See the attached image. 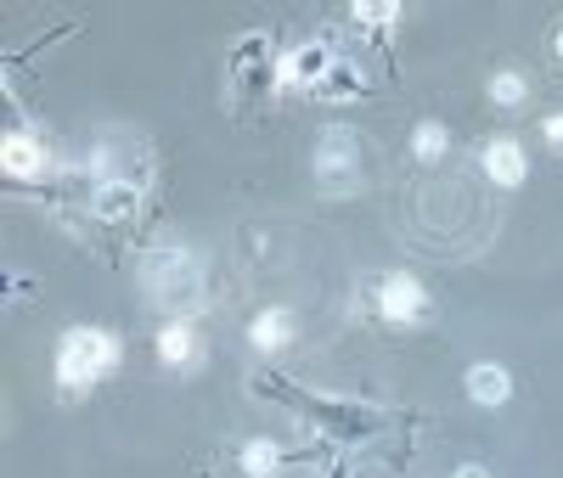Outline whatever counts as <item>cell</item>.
Wrapping results in <instances>:
<instances>
[{"label": "cell", "instance_id": "obj_1", "mask_svg": "<svg viewBox=\"0 0 563 478\" xmlns=\"http://www.w3.org/2000/svg\"><path fill=\"white\" fill-rule=\"evenodd\" d=\"M141 299L169 321H192L203 310V259L180 243H158L141 254Z\"/></svg>", "mask_w": 563, "mask_h": 478}, {"label": "cell", "instance_id": "obj_2", "mask_svg": "<svg viewBox=\"0 0 563 478\" xmlns=\"http://www.w3.org/2000/svg\"><path fill=\"white\" fill-rule=\"evenodd\" d=\"M119 366V332L108 326H68L57 338V382L68 394H85Z\"/></svg>", "mask_w": 563, "mask_h": 478}, {"label": "cell", "instance_id": "obj_3", "mask_svg": "<svg viewBox=\"0 0 563 478\" xmlns=\"http://www.w3.org/2000/svg\"><path fill=\"white\" fill-rule=\"evenodd\" d=\"M310 169H316V180L327 191H355V180H361V141H355V130H344V124L321 130L316 153H310Z\"/></svg>", "mask_w": 563, "mask_h": 478}, {"label": "cell", "instance_id": "obj_4", "mask_svg": "<svg viewBox=\"0 0 563 478\" xmlns=\"http://www.w3.org/2000/svg\"><path fill=\"white\" fill-rule=\"evenodd\" d=\"M372 299H378V315L389 326H417L422 315H429V293H422V281L411 270H384Z\"/></svg>", "mask_w": 563, "mask_h": 478}, {"label": "cell", "instance_id": "obj_5", "mask_svg": "<svg viewBox=\"0 0 563 478\" xmlns=\"http://www.w3.org/2000/svg\"><path fill=\"white\" fill-rule=\"evenodd\" d=\"M479 169H485L501 191L525 186V175H530V153H525V141H519V135H490L485 147H479Z\"/></svg>", "mask_w": 563, "mask_h": 478}, {"label": "cell", "instance_id": "obj_6", "mask_svg": "<svg viewBox=\"0 0 563 478\" xmlns=\"http://www.w3.org/2000/svg\"><path fill=\"white\" fill-rule=\"evenodd\" d=\"M45 164H52V153H45V141L34 130H12L0 135V169H7L12 180H40Z\"/></svg>", "mask_w": 563, "mask_h": 478}, {"label": "cell", "instance_id": "obj_7", "mask_svg": "<svg viewBox=\"0 0 563 478\" xmlns=\"http://www.w3.org/2000/svg\"><path fill=\"white\" fill-rule=\"evenodd\" d=\"M153 344H158V360H164L169 371H192V366L203 360V338H198V321H164Z\"/></svg>", "mask_w": 563, "mask_h": 478}, {"label": "cell", "instance_id": "obj_8", "mask_svg": "<svg viewBox=\"0 0 563 478\" xmlns=\"http://www.w3.org/2000/svg\"><path fill=\"white\" fill-rule=\"evenodd\" d=\"M294 332H299L294 310H288V304H271V310H260V315L249 321V344H254L260 355H282V349L294 344Z\"/></svg>", "mask_w": 563, "mask_h": 478}, {"label": "cell", "instance_id": "obj_9", "mask_svg": "<svg viewBox=\"0 0 563 478\" xmlns=\"http://www.w3.org/2000/svg\"><path fill=\"white\" fill-rule=\"evenodd\" d=\"M462 389H467V400L474 405H507L512 400V371L507 366H496V360H474L467 366V377H462Z\"/></svg>", "mask_w": 563, "mask_h": 478}, {"label": "cell", "instance_id": "obj_10", "mask_svg": "<svg viewBox=\"0 0 563 478\" xmlns=\"http://www.w3.org/2000/svg\"><path fill=\"white\" fill-rule=\"evenodd\" d=\"M525 96H530V85H525V74H519V68L490 74V102H496V108H525Z\"/></svg>", "mask_w": 563, "mask_h": 478}, {"label": "cell", "instance_id": "obj_11", "mask_svg": "<svg viewBox=\"0 0 563 478\" xmlns=\"http://www.w3.org/2000/svg\"><path fill=\"white\" fill-rule=\"evenodd\" d=\"M451 147V135H445V124H434V119H422L417 130H411V153L422 158V164H434L440 153Z\"/></svg>", "mask_w": 563, "mask_h": 478}, {"label": "cell", "instance_id": "obj_12", "mask_svg": "<svg viewBox=\"0 0 563 478\" xmlns=\"http://www.w3.org/2000/svg\"><path fill=\"white\" fill-rule=\"evenodd\" d=\"M238 462H243V473H249V478H271V473L282 467V451H276L271 440H249Z\"/></svg>", "mask_w": 563, "mask_h": 478}, {"label": "cell", "instance_id": "obj_13", "mask_svg": "<svg viewBox=\"0 0 563 478\" xmlns=\"http://www.w3.org/2000/svg\"><path fill=\"white\" fill-rule=\"evenodd\" d=\"M97 209H102L108 220H119L124 209H135V186H108V191H97Z\"/></svg>", "mask_w": 563, "mask_h": 478}, {"label": "cell", "instance_id": "obj_14", "mask_svg": "<svg viewBox=\"0 0 563 478\" xmlns=\"http://www.w3.org/2000/svg\"><path fill=\"white\" fill-rule=\"evenodd\" d=\"M541 141H547L552 153H563V113H547L541 119Z\"/></svg>", "mask_w": 563, "mask_h": 478}, {"label": "cell", "instance_id": "obj_15", "mask_svg": "<svg viewBox=\"0 0 563 478\" xmlns=\"http://www.w3.org/2000/svg\"><path fill=\"white\" fill-rule=\"evenodd\" d=\"M400 18V7H355V23H389Z\"/></svg>", "mask_w": 563, "mask_h": 478}, {"label": "cell", "instance_id": "obj_16", "mask_svg": "<svg viewBox=\"0 0 563 478\" xmlns=\"http://www.w3.org/2000/svg\"><path fill=\"white\" fill-rule=\"evenodd\" d=\"M451 478H490V473H485V467H479V462H462V467H456V473H451Z\"/></svg>", "mask_w": 563, "mask_h": 478}, {"label": "cell", "instance_id": "obj_17", "mask_svg": "<svg viewBox=\"0 0 563 478\" xmlns=\"http://www.w3.org/2000/svg\"><path fill=\"white\" fill-rule=\"evenodd\" d=\"M552 45H558V57H563V23H558V34H552Z\"/></svg>", "mask_w": 563, "mask_h": 478}]
</instances>
